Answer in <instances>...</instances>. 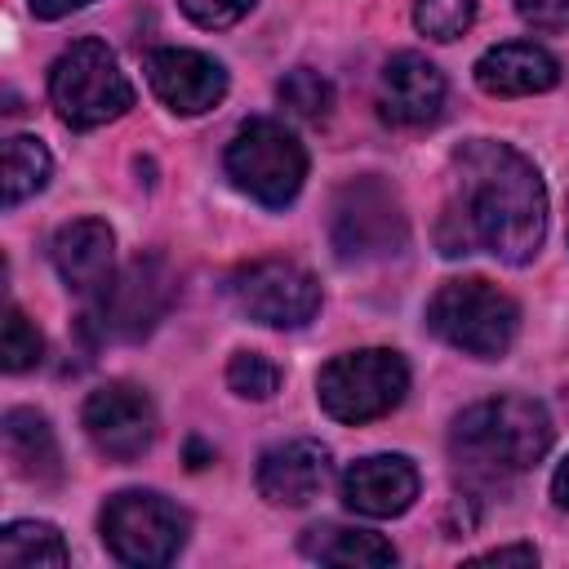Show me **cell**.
Instances as JSON below:
<instances>
[{"label": "cell", "instance_id": "cell-13", "mask_svg": "<svg viewBox=\"0 0 569 569\" xmlns=\"http://www.w3.org/2000/svg\"><path fill=\"white\" fill-rule=\"evenodd\" d=\"M378 111L387 124L422 129L445 111V76L422 53H396L378 80Z\"/></svg>", "mask_w": 569, "mask_h": 569}, {"label": "cell", "instance_id": "cell-23", "mask_svg": "<svg viewBox=\"0 0 569 569\" xmlns=\"http://www.w3.org/2000/svg\"><path fill=\"white\" fill-rule=\"evenodd\" d=\"M40 356H44L40 329L27 320L22 307H9V311H4V338H0V365H4L9 373H27V369L40 365Z\"/></svg>", "mask_w": 569, "mask_h": 569}, {"label": "cell", "instance_id": "cell-22", "mask_svg": "<svg viewBox=\"0 0 569 569\" xmlns=\"http://www.w3.org/2000/svg\"><path fill=\"white\" fill-rule=\"evenodd\" d=\"M276 93H280V102H284L293 116H302V120H325L329 107H333V84H329L320 71H311V67L289 71Z\"/></svg>", "mask_w": 569, "mask_h": 569}, {"label": "cell", "instance_id": "cell-1", "mask_svg": "<svg viewBox=\"0 0 569 569\" xmlns=\"http://www.w3.org/2000/svg\"><path fill=\"white\" fill-rule=\"evenodd\" d=\"M453 196L436 227L440 253H493L525 267L547 236V191L538 169L493 138H471L453 151Z\"/></svg>", "mask_w": 569, "mask_h": 569}, {"label": "cell", "instance_id": "cell-6", "mask_svg": "<svg viewBox=\"0 0 569 569\" xmlns=\"http://www.w3.org/2000/svg\"><path fill=\"white\" fill-rule=\"evenodd\" d=\"M409 391V365L391 347L333 356L316 378V400L338 422H369L391 413Z\"/></svg>", "mask_w": 569, "mask_h": 569}, {"label": "cell", "instance_id": "cell-5", "mask_svg": "<svg viewBox=\"0 0 569 569\" xmlns=\"http://www.w3.org/2000/svg\"><path fill=\"white\" fill-rule=\"evenodd\" d=\"M329 244L342 262H382L409 244L400 196L382 178H351L329 204Z\"/></svg>", "mask_w": 569, "mask_h": 569}, {"label": "cell", "instance_id": "cell-29", "mask_svg": "<svg viewBox=\"0 0 569 569\" xmlns=\"http://www.w3.org/2000/svg\"><path fill=\"white\" fill-rule=\"evenodd\" d=\"M84 4H93V0H31V13L36 18H67L71 9H84Z\"/></svg>", "mask_w": 569, "mask_h": 569}, {"label": "cell", "instance_id": "cell-24", "mask_svg": "<svg viewBox=\"0 0 569 569\" xmlns=\"http://www.w3.org/2000/svg\"><path fill=\"white\" fill-rule=\"evenodd\" d=\"M227 387L244 400H271L280 391V365L262 351H236L227 365Z\"/></svg>", "mask_w": 569, "mask_h": 569}, {"label": "cell", "instance_id": "cell-31", "mask_svg": "<svg viewBox=\"0 0 569 569\" xmlns=\"http://www.w3.org/2000/svg\"><path fill=\"white\" fill-rule=\"evenodd\" d=\"M560 400H565V413H569V387H565V391H560Z\"/></svg>", "mask_w": 569, "mask_h": 569}, {"label": "cell", "instance_id": "cell-25", "mask_svg": "<svg viewBox=\"0 0 569 569\" xmlns=\"http://www.w3.org/2000/svg\"><path fill=\"white\" fill-rule=\"evenodd\" d=\"M476 22V0H413V27L431 40H458Z\"/></svg>", "mask_w": 569, "mask_h": 569}, {"label": "cell", "instance_id": "cell-19", "mask_svg": "<svg viewBox=\"0 0 569 569\" xmlns=\"http://www.w3.org/2000/svg\"><path fill=\"white\" fill-rule=\"evenodd\" d=\"M302 556L338 569H387L396 565V547L369 529H347V525H311L302 533Z\"/></svg>", "mask_w": 569, "mask_h": 569}, {"label": "cell", "instance_id": "cell-11", "mask_svg": "<svg viewBox=\"0 0 569 569\" xmlns=\"http://www.w3.org/2000/svg\"><path fill=\"white\" fill-rule=\"evenodd\" d=\"M80 422L93 449L107 453L111 462H133L156 440V405L133 382H102L98 391H89Z\"/></svg>", "mask_w": 569, "mask_h": 569}, {"label": "cell", "instance_id": "cell-20", "mask_svg": "<svg viewBox=\"0 0 569 569\" xmlns=\"http://www.w3.org/2000/svg\"><path fill=\"white\" fill-rule=\"evenodd\" d=\"M67 560H71V551L49 520H13L0 533V565L4 569H58Z\"/></svg>", "mask_w": 569, "mask_h": 569}, {"label": "cell", "instance_id": "cell-3", "mask_svg": "<svg viewBox=\"0 0 569 569\" xmlns=\"http://www.w3.org/2000/svg\"><path fill=\"white\" fill-rule=\"evenodd\" d=\"M49 102L62 124L98 129L133 107V84L102 40H76L49 67Z\"/></svg>", "mask_w": 569, "mask_h": 569}, {"label": "cell", "instance_id": "cell-27", "mask_svg": "<svg viewBox=\"0 0 569 569\" xmlns=\"http://www.w3.org/2000/svg\"><path fill=\"white\" fill-rule=\"evenodd\" d=\"M516 13L542 31H569V0H516Z\"/></svg>", "mask_w": 569, "mask_h": 569}, {"label": "cell", "instance_id": "cell-10", "mask_svg": "<svg viewBox=\"0 0 569 569\" xmlns=\"http://www.w3.org/2000/svg\"><path fill=\"white\" fill-rule=\"evenodd\" d=\"M231 298L236 307L271 329H298L320 311V284L311 271L284 258H262L249 262L231 276Z\"/></svg>", "mask_w": 569, "mask_h": 569}, {"label": "cell", "instance_id": "cell-30", "mask_svg": "<svg viewBox=\"0 0 569 569\" xmlns=\"http://www.w3.org/2000/svg\"><path fill=\"white\" fill-rule=\"evenodd\" d=\"M551 498H556V507L560 511H569V458L556 467V476H551Z\"/></svg>", "mask_w": 569, "mask_h": 569}, {"label": "cell", "instance_id": "cell-2", "mask_svg": "<svg viewBox=\"0 0 569 569\" xmlns=\"http://www.w3.org/2000/svg\"><path fill=\"white\" fill-rule=\"evenodd\" d=\"M453 462L476 476H516L547 458L551 418L529 396H493L453 418Z\"/></svg>", "mask_w": 569, "mask_h": 569}, {"label": "cell", "instance_id": "cell-7", "mask_svg": "<svg viewBox=\"0 0 569 569\" xmlns=\"http://www.w3.org/2000/svg\"><path fill=\"white\" fill-rule=\"evenodd\" d=\"M227 178L267 209H284L307 178V151L280 120H244L227 142Z\"/></svg>", "mask_w": 569, "mask_h": 569}, {"label": "cell", "instance_id": "cell-16", "mask_svg": "<svg viewBox=\"0 0 569 569\" xmlns=\"http://www.w3.org/2000/svg\"><path fill=\"white\" fill-rule=\"evenodd\" d=\"M53 267L71 293H98L116 271V236L102 218H76L53 236Z\"/></svg>", "mask_w": 569, "mask_h": 569}, {"label": "cell", "instance_id": "cell-9", "mask_svg": "<svg viewBox=\"0 0 569 569\" xmlns=\"http://www.w3.org/2000/svg\"><path fill=\"white\" fill-rule=\"evenodd\" d=\"M98 525H102L107 551L120 565H138V569L169 565L187 542V516L151 489H124L107 498Z\"/></svg>", "mask_w": 569, "mask_h": 569}, {"label": "cell", "instance_id": "cell-26", "mask_svg": "<svg viewBox=\"0 0 569 569\" xmlns=\"http://www.w3.org/2000/svg\"><path fill=\"white\" fill-rule=\"evenodd\" d=\"M178 4H182V13H187L196 27H204V31L236 27V22L253 9V0H178Z\"/></svg>", "mask_w": 569, "mask_h": 569}, {"label": "cell", "instance_id": "cell-14", "mask_svg": "<svg viewBox=\"0 0 569 569\" xmlns=\"http://www.w3.org/2000/svg\"><path fill=\"white\" fill-rule=\"evenodd\" d=\"M418 498V467L405 453H369L342 471V502L356 516L391 520Z\"/></svg>", "mask_w": 569, "mask_h": 569}, {"label": "cell", "instance_id": "cell-12", "mask_svg": "<svg viewBox=\"0 0 569 569\" xmlns=\"http://www.w3.org/2000/svg\"><path fill=\"white\" fill-rule=\"evenodd\" d=\"M147 84L156 98L178 116H200L222 102L227 71L209 53L196 49H151L147 53Z\"/></svg>", "mask_w": 569, "mask_h": 569}, {"label": "cell", "instance_id": "cell-15", "mask_svg": "<svg viewBox=\"0 0 569 569\" xmlns=\"http://www.w3.org/2000/svg\"><path fill=\"white\" fill-rule=\"evenodd\" d=\"M258 493L271 507H307L329 485V449L320 440H284L258 458Z\"/></svg>", "mask_w": 569, "mask_h": 569}, {"label": "cell", "instance_id": "cell-17", "mask_svg": "<svg viewBox=\"0 0 569 569\" xmlns=\"http://www.w3.org/2000/svg\"><path fill=\"white\" fill-rule=\"evenodd\" d=\"M560 80V62L533 44V40H507L480 53L476 62V84L493 98H525V93H547Z\"/></svg>", "mask_w": 569, "mask_h": 569}, {"label": "cell", "instance_id": "cell-28", "mask_svg": "<svg viewBox=\"0 0 569 569\" xmlns=\"http://www.w3.org/2000/svg\"><path fill=\"white\" fill-rule=\"evenodd\" d=\"M471 565H538V551L529 542H516V547L480 551V556H471Z\"/></svg>", "mask_w": 569, "mask_h": 569}, {"label": "cell", "instance_id": "cell-21", "mask_svg": "<svg viewBox=\"0 0 569 569\" xmlns=\"http://www.w3.org/2000/svg\"><path fill=\"white\" fill-rule=\"evenodd\" d=\"M53 173V160L44 151L40 138L31 133H13L4 142V209H18L22 200H31Z\"/></svg>", "mask_w": 569, "mask_h": 569}, {"label": "cell", "instance_id": "cell-18", "mask_svg": "<svg viewBox=\"0 0 569 569\" xmlns=\"http://www.w3.org/2000/svg\"><path fill=\"white\" fill-rule=\"evenodd\" d=\"M4 436V458L9 471L27 485H58L62 480V453H58V436L49 427L44 413L36 409H9L0 422Z\"/></svg>", "mask_w": 569, "mask_h": 569}, {"label": "cell", "instance_id": "cell-8", "mask_svg": "<svg viewBox=\"0 0 569 569\" xmlns=\"http://www.w3.org/2000/svg\"><path fill=\"white\" fill-rule=\"evenodd\" d=\"M173 289L178 284H173L169 262L156 258V253H147V258L138 253L120 276H111L93 293V307H89L84 325L107 342H138L164 320V311L173 302Z\"/></svg>", "mask_w": 569, "mask_h": 569}, {"label": "cell", "instance_id": "cell-4", "mask_svg": "<svg viewBox=\"0 0 569 569\" xmlns=\"http://www.w3.org/2000/svg\"><path fill=\"white\" fill-rule=\"evenodd\" d=\"M427 329L476 360H498L516 342L520 307L489 280H445L427 302Z\"/></svg>", "mask_w": 569, "mask_h": 569}]
</instances>
